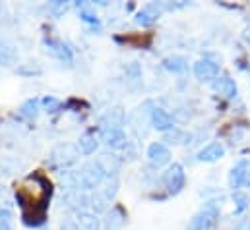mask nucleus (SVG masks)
Segmentation results:
<instances>
[{
	"instance_id": "f257e3e1",
	"label": "nucleus",
	"mask_w": 250,
	"mask_h": 230,
	"mask_svg": "<svg viewBox=\"0 0 250 230\" xmlns=\"http://www.w3.org/2000/svg\"><path fill=\"white\" fill-rule=\"evenodd\" d=\"M16 197L21 203L23 211H27V209H45L43 205L51 197V184L41 174L29 176L18 186Z\"/></svg>"
},
{
	"instance_id": "f03ea898",
	"label": "nucleus",
	"mask_w": 250,
	"mask_h": 230,
	"mask_svg": "<svg viewBox=\"0 0 250 230\" xmlns=\"http://www.w3.org/2000/svg\"><path fill=\"white\" fill-rule=\"evenodd\" d=\"M215 217H217V209L213 205H208L202 213H198L190 225H188V230H209L215 223Z\"/></svg>"
},
{
	"instance_id": "7ed1b4c3",
	"label": "nucleus",
	"mask_w": 250,
	"mask_h": 230,
	"mask_svg": "<svg viewBox=\"0 0 250 230\" xmlns=\"http://www.w3.org/2000/svg\"><path fill=\"white\" fill-rule=\"evenodd\" d=\"M165 184L171 193H179L185 186V169L181 165H173L165 174Z\"/></svg>"
},
{
	"instance_id": "20e7f679",
	"label": "nucleus",
	"mask_w": 250,
	"mask_h": 230,
	"mask_svg": "<svg viewBox=\"0 0 250 230\" xmlns=\"http://www.w3.org/2000/svg\"><path fill=\"white\" fill-rule=\"evenodd\" d=\"M147 159L153 167H163L171 161V151L163 143H151L147 149Z\"/></svg>"
},
{
	"instance_id": "39448f33",
	"label": "nucleus",
	"mask_w": 250,
	"mask_h": 230,
	"mask_svg": "<svg viewBox=\"0 0 250 230\" xmlns=\"http://www.w3.org/2000/svg\"><path fill=\"white\" fill-rule=\"evenodd\" d=\"M194 74H196L198 79L209 81L219 74V66L215 62H211V60H198L194 64Z\"/></svg>"
},
{
	"instance_id": "423d86ee",
	"label": "nucleus",
	"mask_w": 250,
	"mask_h": 230,
	"mask_svg": "<svg viewBox=\"0 0 250 230\" xmlns=\"http://www.w3.org/2000/svg\"><path fill=\"white\" fill-rule=\"evenodd\" d=\"M103 171H101V167L97 165V163H89V165H85L83 167V171H82V184L85 186V188H95V186H99V182L103 180Z\"/></svg>"
},
{
	"instance_id": "0eeeda50",
	"label": "nucleus",
	"mask_w": 250,
	"mask_h": 230,
	"mask_svg": "<svg viewBox=\"0 0 250 230\" xmlns=\"http://www.w3.org/2000/svg\"><path fill=\"white\" fill-rule=\"evenodd\" d=\"M101 137L113 149H119V147L126 145V135L123 128H101Z\"/></svg>"
},
{
	"instance_id": "6e6552de",
	"label": "nucleus",
	"mask_w": 250,
	"mask_h": 230,
	"mask_svg": "<svg viewBox=\"0 0 250 230\" xmlns=\"http://www.w3.org/2000/svg\"><path fill=\"white\" fill-rule=\"evenodd\" d=\"M45 47H47V51H49L55 58L62 60V62H66V64L72 62V51L64 45L62 41H57V39H45Z\"/></svg>"
},
{
	"instance_id": "1a4fd4ad",
	"label": "nucleus",
	"mask_w": 250,
	"mask_h": 230,
	"mask_svg": "<svg viewBox=\"0 0 250 230\" xmlns=\"http://www.w3.org/2000/svg\"><path fill=\"white\" fill-rule=\"evenodd\" d=\"M225 155V149L221 143H209L208 147H204L200 153H198V161L202 163H213L217 159H221Z\"/></svg>"
},
{
	"instance_id": "9d476101",
	"label": "nucleus",
	"mask_w": 250,
	"mask_h": 230,
	"mask_svg": "<svg viewBox=\"0 0 250 230\" xmlns=\"http://www.w3.org/2000/svg\"><path fill=\"white\" fill-rule=\"evenodd\" d=\"M151 124H153L155 130L167 132V130L173 128V118L167 115L163 109H157V107H155V109L151 111Z\"/></svg>"
},
{
	"instance_id": "9b49d317",
	"label": "nucleus",
	"mask_w": 250,
	"mask_h": 230,
	"mask_svg": "<svg viewBox=\"0 0 250 230\" xmlns=\"http://www.w3.org/2000/svg\"><path fill=\"white\" fill-rule=\"evenodd\" d=\"M247 171H249V163H247V161H241L239 165H235V167H233L231 176H229V184H231V188H233V190H237V188H241V186L245 184L247 174H249Z\"/></svg>"
},
{
	"instance_id": "f8f14e48",
	"label": "nucleus",
	"mask_w": 250,
	"mask_h": 230,
	"mask_svg": "<svg viewBox=\"0 0 250 230\" xmlns=\"http://www.w3.org/2000/svg\"><path fill=\"white\" fill-rule=\"evenodd\" d=\"M125 122V113L121 109H113L101 118V126L103 128H121Z\"/></svg>"
},
{
	"instance_id": "ddd939ff",
	"label": "nucleus",
	"mask_w": 250,
	"mask_h": 230,
	"mask_svg": "<svg viewBox=\"0 0 250 230\" xmlns=\"http://www.w3.org/2000/svg\"><path fill=\"white\" fill-rule=\"evenodd\" d=\"M215 89L225 97V99H233L237 95V85L231 77H219L215 81Z\"/></svg>"
},
{
	"instance_id": "4468645a",
	"label": "nucleus",
	"mask_w": 250,
	"mask_h": 230,
	"mask_svg": "<svg viewBox=\"0 0 250 230\" xmlns=\"http://www.w3.org/2000/svg\"><path fill=\"white\" fill-rule=\"evenodd\" d=\"M16 58H18L16 47L6 43V41H0V64L2 66H10V64L16 62Z\"/></svg>"
},
{
	"instance_id": "2eb2a0df",
	"label": "nucleus",
	"mask_w": 250,
	"mask_h": 230,
	"mask_svg": "<svg viewBox=\"0 0 250 230\" xmlns=\"http://www.w3.org/2000/svg\"><path fill=\"white\" fill-rule=\"evenodd\" d=\"M163 66H165V70H169L173 74H183V72H187L188 62L187 58L183 57H169L163 60Z\"/></svg>"
},
{
	"instance_id": "dca6fc26",
	"label": "nucleus",
	"mask_w": 250,
	"mask_h": 230,
	"mask_svg": "<svg viewBox=\"0 0 250 230\" xmlns=\"http://www.w3.org/2000/svg\"><path fill=\"white\" fill-rule=\"evenodd\" d=\"M125 225V215L121 209H111V213H107L105 219V227L107 230H121V227Z\"/></svg>"
},
{
	"instance_id": "f3484780",
	"label": "nucleus",
	"mask_w": 250,
	"mask_h": 230,
	"mask_svg": "<svg viewBox=\"0 0 250 230\" xmlns=\"http://www.w3.org/2000/svg\"><path fill=\"white\" fill-rule=\"evenodd\" d=\"M159 18V12L155 10V6H147L146 10H142L138 16H136V21L142 23V25H153Z\"/></svg>"
},
{
	"instance_id": "a211bd4d",
	"label": "nucleus",
	"mask_w": 250,
	"mask_h": 230,
	"mask_svg": "<svg viewBox=\"0 0 250 230\" xmlns=\"http://www.w3.org/2000/svg\"><path fill=\"white\" fill-rule=\"evenodd\" d=\"M80 151L83 153V155H91L93 151H95V147H97V139H95V135L91 134V132H85L82 137H80Z\"/></svg>"
},
{
	"instance_id": "6ab92c4d",
	"label": "nucleus",
	"mask_w": 250,
	"mask_h": 230,
	"mask_svg": "<svg viewBox=\"0 0 250 230\" xmlns=\"http://www.w3.org/2000/svg\"><path fill=\"white\" fill-rule=\"evenodd\" d=\"M37 111H39V99H29L27 103H23L21 107V115L25 118H35L37 116Z\"/></svg>"
},
{
	"instance_id": "aec40b11",
	"label": "nucleus",
	"mask_w": 250,
	"mask_h": 230,
	"mask_svg": "<svg viewBox=\"0 0 250 230\" xmlns=\"http://www.w3.org/2000/svg\"><path fill=\"white\" fill-rule=\"evenodd\" d=\"M80 225L83 230H99V223L93 215H80Z\"/></svg>"
},
{
	"instance_id": "412c9836",
	"label": "nucleus",
	"mask_w": 250,
	"mask_h": 230,
	"mask_svg": "<svg viewBox=\"0 0 250 230\" xmlns=\"http://www.w3.org/2000/svg\"><path fill=\"white\" fill-rule=\"evenodd\" d=\"M0 230H12V213L8 209H0Z\"/></svg>"
},
{
	"instance_id": "4be33fe9",
	"label": "nucleus",
	"mask_w": 250,
	"mask_h": 230,
	"mask_svg": "<svg viewBox=\"0 0 250 230\" xmlns=\"http://www.w3.org/2000/svg\"><path fill=\"white\" fill-rule=\"evenodd\" d=\"M235 203H237V211L241 213V211L247 209V205H249V197L243 195V193H235Z\"/></svg>"
},
{
	"instance_id": "5701e85b",
	"label": "nucleus",
	"mask_w": 250,
	"mask_h": 230,
	"mask_svg": "<svg viewBox=\"0 0 250 230\" xmlns=\"http://www.w3.org/2000/svg\"><path fill=\"white\" fill-rule=\"evenodd\" d=\"M43 103H45V107L49 109V113H57V111L61 109V103H59L57 99H53V97H47Z\"/></svg>"
},
{
	"instance_id": "b1692460",
	"label": "nucleus",
	"mask_w": 250,
	"mask_h": 230,
	"mask_svg": "<svg viewBox=\"0 0 250 230\" xmlns=\"http://www.w3.org/2000/svg\"><path fill=\"white\" fill-rule=\"evenodd\" d=\"M82 19H83V21H87V23H93V25H97V23H99V19H97L91 12H85V10L82 12Z\"/></svg>"
},
{
	"instance_id": "393cba45",
	"label": "nucleus",
	"mask_w": 250,
	"mask_h": 230,
	"mask_svg": "<svg viewBox=\"0 0 250 230\" xmlns=\"http://www.w3.org/2000/svg\"><path fill=\"white\" fill-rule=\"evenodd\" d=\"M243 37H245V39H247V41H249V43H250V25H249V27H247V29H245V33H243Z\"/></svg>"
}]
</instances>
